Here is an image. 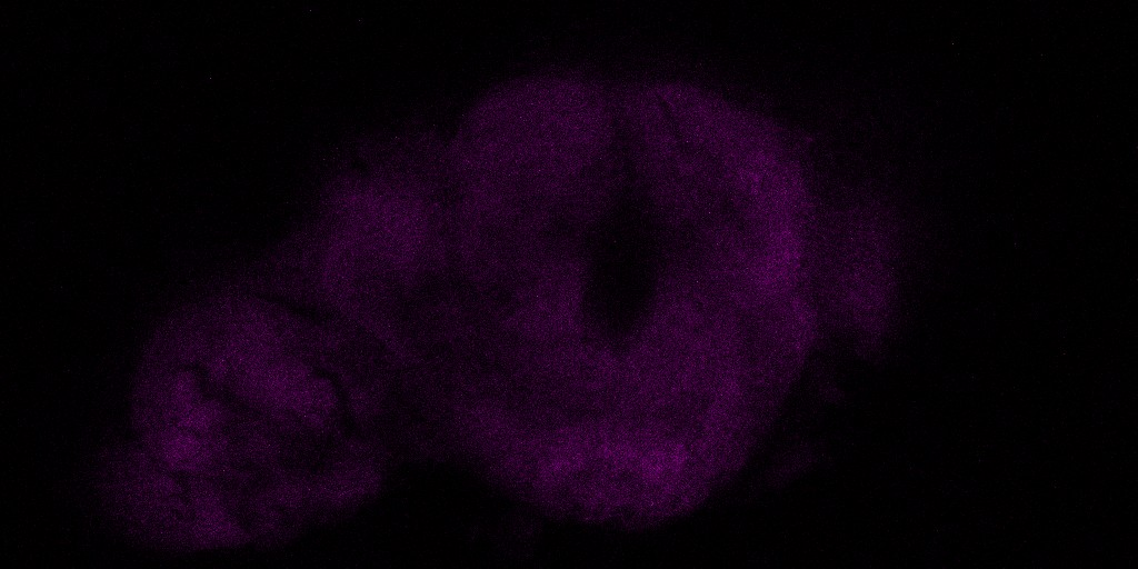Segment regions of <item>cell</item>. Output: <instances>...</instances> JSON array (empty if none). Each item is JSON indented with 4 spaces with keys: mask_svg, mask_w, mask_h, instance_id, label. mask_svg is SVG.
I'll return each mask as SVG.
<instances>
[{
    "mask_svg": "<svg viewBox=\"0 0 1138 569\" xmlns=\"http://www.w3.org/2000/svg\"><path fill=\"white\" fill-rule=\"evenodd\" d=\"M882 222L865 218L862 232L847 230L827 276L829 303L839 320L867 340L882 331L892 303L891 246Z\"/></svg>",
    "mask_w": 1138,
    "mask_h": 569,
    "instance_id": "7a4b0ae2",
    "label": "cell"
},
{
    "mask_svg": "<svg viewBox=\"0 0 1138 569\" xmlns=\"http://www.w3.org/2000/svg\"><path fill=\"white\" fill-rule=\"evenodd\" d=\"M612 106L596 86L535 78L500 89L469 116L455 149L469 172L561 183L613 152Z\"/></svg>",
    "mask_w": 1138,
    "mask_h": 569,
    "instance_id": "6da1fadb",
    "label": "cell"
}]
</instances>
